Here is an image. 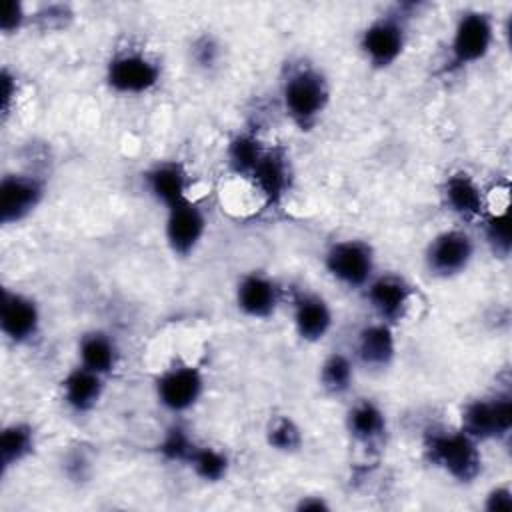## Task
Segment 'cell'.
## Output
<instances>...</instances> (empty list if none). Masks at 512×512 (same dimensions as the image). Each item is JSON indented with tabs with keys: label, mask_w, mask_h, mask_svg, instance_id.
Instances as JSON below:
<instances>
[{
	"label": "cell",
	"mask_w": 512,
	"mask_h": 512,
	"mask_svg": "<svg viewBox=\"0 0 512 512\" xmlns=\"http://www.w3.org/2000/svg\"><path fill=\"white\" fill-rule=\"evenodd\" d=\"M280 102L286 118L302 132L312 130L330 104V82L312 64L290 66L280 84Z\"/></svg>",
	"instance_id": "obj_1"
},
{
	"label": "cell",
	"mask_w": 512,
	"mask_h": 512,
	"mask_svg": "<svg viewBox=\"0 0 512 512\" xmlns=\"http://www.w3.org/2000/svg\"><path fill=\"white\" fill-rule=\"evenodd\" d=\"M424 458L460 484H470L482 474L480 442L462 428L432 426L422 438Z\"/></svg>",
	"instance_id": "obj_2"
},
{
	"label": "cell",
	"mask_w": 512,
	"mask_h": 512,
	"mask_svg": "<svg viewBox=\"0 0 512 512\" xmlns=\"http://www.w3.org/2000/svg\"><path fill=\"white\" fill-rule=\"evenodd\" d=\"M496 42V22L486 10H464L450 36L444 72H458L482 62Z\"/></svg>",
	"instance_id": "obj_3"
},
{
	"label": "cell",
	"mask_w": 512,
	"mask_h": 512,
	"mask_svg": "<svg viewBox=\"0 0 512 512\" xmlns=\"http://www.w3.org/2000/svg\"><path fill=\"white\" fill-rule=\"evenodd\" d=\"M162 80L160 62L144 50L126 48L110 56L104 68L106 86L120 96L150 94Z\"/></svg>",
	"instance_id": "obj_4"
},
{
	"label": "cell",
	"mask_w": 512,
	"mask_h": 512,
	"mask_svg": "<svg viewBox=\"0 0 512 512\" xmlns=\"http://www.w3.org/2000/svg\"><path fill=\"white\" fill-rule=\"evenodd\" d=\"M324 268L328 276L344 288L364 290L378 274L376 252L370 242L362 238L334 240L324 252Z\"/></svg>",
	"instance_id": "obj_5"
},
{
	"label": "cell",
	"mask_w": 512,
	"mask_h": 512,
	"mask_svg": "<svg viewBox=\"0 0 512 512\" xmlns=\"http://www.w3.org/2000/svg\"><path fill=\"white\" fill-rule=\"evenodd\" d=\"M406 42V16H402L400 12H388L376 16L372 22L364 26L358 38V48L370 68L386 70L400 60Z\"/></svg>",
	"instance_id": "obj_6"
},
{
	"label": "cell",
	"mask_w": 512,
	"mask_h": 512,
	"mask_svg": "<svg viewBox=\"0 0 512 512\" xmlns=\"http://www.w3.org/2000/svg\"><path fill=\"white\" fill-rule=\"evenodd\" d=\"M458 428L476 442L508 438L512 430V396L508 392H496L466 402Z\"/></svg>",
	"instance_id": "obj_7"
},
{
	"label": "cell",
	"mask_w": 512,
	"mask_h": 512,
	"mask_svg": "<svg viewBox=\"0 0 512 512\" xmlns=\"http://www.w3.org/2000/svg\"><path fill=\"white\" fill-rule=\"evenodd\" d=\"M204 390V372L186 362H176L154 378L156 400L170 414H184L192 410L200 402Z\"/></svg>",
	"instance_id": "obj_8"
},
{
	"label": "cell",
	"mask_w": 512,
	"mask_h": 512,
	"mask_svg": "<svg viewBox=\"0 0 512 512\" xmlns=\"http://www.w3.org/2000/svg\"><path fill=\"white\" fill-rule=\"evenodd\" d=\"M476 254L474 238L462 228L438 232L424 250V266L434 278H456L468 270Z\"/></svg>",
	"instance_id": "obj_9"
},
{
	"label": "cell",
	"mask_w": 512,
	"mask_h": 512,
	"mask_svg": "<svg viewBox=\"0 0 512 512\" xmlns=\"http://www.w3.org/2000/svg\"><path fill=\"white\" fill-rule=\"evenodd\" d=\"M164 212V240L168 250L178 258H188L196 252V248L206 236V210L194 198L188 196L168 206Z\"/></svg>",
	"instance_id": "obj_10"
},
{
	"label": "cell",
	"mask_w": 512,
	"mask_h": 512,
	"mask_svg": "<svg viewBox=\"0 0 512 512\" xmlns=\"http://www.w3.org/2000/svg\"><path fill=\"white\" fill-rule=\"evenodd\" d=\"M46 198V180L32 172H8L0 180V222L16 226L28 220Z\"/></svg>",
	"instance_id": "obj_11"
},
{
	"label": "cell",
	"mask_w": 512,
	"mask_h": 512,
	"mask_svg": "<svg viewBox=\"0 0 512 512\" xmlns=\"http://www.w3.org/2000/svg\"><path fill=\"white\" fill-rule=\"evenodd\" d=\"M42 330L38 302L20 290L4 288L0 302V332L14 346L32 344Z\"/></svg>",
	"instance_id": "obj_12"
},
{
	"label": "cell",
	"mask_w": 512,
	"mask_h": 512,
	"mask_svg": "<svg viewBox=\"0 0 512 512\" xmlns=\"http://www.w3.org/2000/svg\"><path fill=\"white\" fill-rule=\"evenodd\" d=\"M284 300V288L280 282L264 272L250 270L240 276L234 288V302L240 314L252 320L272 318Z\"/></svg>",
	"instance_id": "obj_13"
},
{
	"label": "cell",
	"mask_w": 512,
	"mask_h": 512,
	"mask_svg": "<svg viewBox=\"0 0 512 512\" xmlns=\"http://www.w3.org/2000/svg\"><path fill=\"white\" fill-rule=\"evenodd\" d=\"M364 296L376 320L396 326L412 304L414 286L400 274L382 272L366 284Z\"/></svg>",
	"instance_id": "obj_14"
},
{
	"label": "cell",
	"mask_w": 512,
	"mask_h": 512,
	"mask_svg": "<svg viewBox=\"0 0 512 512\" xmlns=\"http://www.w3.org/2000/svg\"><path fill=\"white\" fill-rule=\"evenodd\" d=\"M268 208L282 204L292 186V166L282 146H268L248 178Z\"/></svg>",
	"instance_id": "obj_15"
},
{
	"label": "cell",
	"mask_w": 512,
	"mask_h": 512,
	"mask_svg": "<svg viewBox=\"0 0 512 512\" xmlns=\"http://www.w3.org/2000/svg\"><path fill=\"white\" fill-rule=\"evenodd\" d=\"M292 326L300 340L316 344L324 340L334 326V312L330 302L312 290H300L292 296Z\"/></svg>",
	"instance_id": "obj_16"
},
{
	"label": "cell",
	"mask_w": 512,
	"mask_h": 512,
	"mask_svg": "<svg viewBox=\"0 0 512 512\" xmlns=\"http://www.w3.org/2000/svg\"><path fill=\"white\" fill-rule=\"evenodd\" d=\"M398 352L394 326L382 320H374L364 324L356 332L354 340V362L368 370H384L388 368Z\"/></svg>",
	"instance_id": "obj_17"
},
{
	"label": "cell",
	"mask_w": 512,
	"mask_h": 512,
	"mask_svg": "<svg viewBox=\"0 0 512 512\" xmlns=\"http://www.w3.org/2000/svg\"><path fill=\"white\" fill-rule=\"evenodd\" d=\"M148 196L164 210L190 196V174L178 160H158L142 172Z\"/></svg>",
	"instance_id": "obj_18"
},
{
	"label": "cell",
	"mask_w": 512,
	"mask_h": 512,
	"mask_svg": "<svg viewBox=\"0 0 512 512\" xmlns=\"http://www.w3.org/2000/svg\"><path fill=\"white\" fill-rule=\"evenodd\" d=\"M440 194L444 206L460 220L478 222L488 212L486 192L476 182V178L464 170L448 174L442 182Z\"/></svg>",
	"instance_id": "obj_19"
},
{
	"label": "cell",
	"mask_w": 512,
	"mask_h": 512,
	"mask_svg": "<svg viewBox=\"0 0 512 512\" xmlns=\"http://www.w3.org/2000/svg\"><path fill=\"white\" fill-rule=\"evenodd\" d=\"M106 380V376L76 364L60 380L62 402L74 414H88L100 404L106 390Z\"/></svg>",
	"instance_id": "obj_20"
},
{
	"label": "cell",
	"mask_w": 512,
	"mask_h": 512,
	"mask_svg": "<svg viewBox=\"0 0 512 512\" xmlns=\"http://www.w3.org/2000/svg\"><path fill=\"white\" fill-rule=\"evenodd\" d=\"M78 364L98 372L102 376H110L118 370L120 360H122V350L116 342V338L100 328L88 330L78 338Z\"/></svg>",
	"instance_id": "obj_21"
},
{
	"label": "cell",
	"mask_w": 512,
	"mask_h": 512,
	"mask_svg": "<svg viewBox=\"0 0 512 512\" xmlns=\"http://www.w3.org/2000/svg\"><path fill=\"white\" fill-rule=\"evenodd\" d=\"M388 420L382 406L370 398L356 400L346 412V432L350 438L366 448L380 444L386 436Z\"/></svg>",
	"instance_id": "obj_22"
},
{
	"label": "cell",
	"mask_w": 512,
	"mask_h": 512,
	"mask_svg": "<svg viewBox=\"0 0 512 512\" xmlns=\"http://www.w3.org/2000/svg\"><path fill=\"white\" fill-rule=\"evenodd\" d=\"M36 450V430L26 420H12L0 432V468L2 476L26 462Z\"/></svg>",
	"instance_id": "obj_23"
},
{
	"label": "cell",
	"mask_w": 512,
	"mask_h": 512,
	"mask_svg": "<svg viewBox=\"0 0 512 512\" xmlns=\"http://www.w3.org/2000/svg\"><path fill=\"white\" fill-rule=\"evenodd\" d=\"M266 144L260 140V136L252 130H244L238 132L230 138L228 146H226V164L228 170L234 176L240 178H250L252 170L256 168V164L260 162V158L266 152Z\"/></svg>",
	"instance_id": "obj_24"
},
{
	"label": "cell",
	"mask_w": 512,
	"mask_h": 512,
	"mask_svg": "<svg viewBox=\"0 0 512 512\" xmlns=\"http://www.w3.org/2000/svg\"><path fill=\"white\" fill-rule=\"evenodd\" d=\"M354 376H356V362L350 354L346 352H330L318 370V382L320 388L328 394V396H344L352 390L354 384Z\"/></svg>",
	"instance_id": "obj_25"
},
{
	"label": "cell",
	"mask_w": 512,
	"mask_h": 512,
	"mask_svg": "<svg viewBox=\"0 0 512 512\" xmlns=\"http://www.w3.org/2000/svg\"><path fill=\"white\" fill-rule=\"evenodd\" d=\"M186 466L204 482H220L228 476L230 470V458L222 448L208 446V444H196L194 452L190 454Z\"/></svg>",
	"instance_id": "obj_26"
},
{
	"label": "cell",
	"mask_w": 512,
	"mask_h": 512,
	"mask_svg": "<svg viewBox=\"0 0 512 512\" xmlns=\"http://www.w3.org/2000/svg\"><path fill=\"white\" fill-rule=\"evenodd\" d=\"M482 238L486 246L492 250L494 256L506 258L512 248L510 240V214L508 208L504 210H488L480 220Z\"/></svg>",
	"instance_id": "obj_27"
},
{
	"label": "cell",
	"mask_w": 512,
	"mask_h": 512,
	"mask_svg": "<svg viewBox=\"0 0 512 512\" xmlns=\"http://www.w3.org/2000/svg\"><path fill=\"white\" fill-rule=\"evenodd\" d=\"M196 444H198V442H196L194 436L188 432V428H184L182 424L174 422V424H170V426L164 430V434H162V438H160V442H158V452H160V456H162L164 460H168V462L186 464L188 458H190V454L194 452Z\"/></svg>",
	"instance_id": "obj_28"
},
{
	"label": "cell",
	"mask_w": 512,
	"mask_h": 512,
	"mask_svg": "<svg viewBox=\"0 0 512 512\" xmlns=\"http://www.w3.org/2000/svg\"><path fill=\"white\" fill-rule=\"evenodd\" d=\"M266 442L276 452L292 454L302 448L304 436L300 426L290 416H276L266 428Z\"/></svg>",
	"instance_id": "obj_29"
},
{
	"label": "cell",
	"mask_w": 512,
	"mask_h": 512,
	"mask_svg": "<svg viewBox=\"0 0 512 512\" xmlns=\"http://www.w3.org/2000/svg\"><path fill=\"white\" fill-rule=\"evenodd\" d=\"M28 12H26V6L20 2V0H10L8 6H6V12L0 20V28H2V34L4 36H12V34H18L26 22H28Z\"/></svg>",
	"instance_id": "obj_30"
},
{
	"label": "cell",
	"mask_w": 512,
	"mask_h": 512,
	"mask_svg": "<svg viewBox=\"0 0 512 512\" xmlns=\"http://www.w3.org/2000/svg\"><path fill=\"white\" fill-rule=\"evenodd\" d=\"M484 510L488 512H508L512 510V490L506 484L494 486L492 490H488L486 498H484Z\"/></svg>",
	"instance_id": "obj_31"
},
{
	"label": "cell",
	"mask_w": 512,
	"mask_h": 512,
	"mask_svg": "<svg viewBox=\"0 0 512 512\" xmlns=\"http://www.w3.org/2000/svg\"><path fill=\"white\" fill-rule=\"evenodd\" d=\"M0 82H2V118L6 120L12 106H14V100H16V92H18V84H16V74L10 72V68H2V76H0Z\"/></svg>",
	"instance_id": "obj_32"
},
{
	"label": "cell",
	"mask_w": 512,
	"mask_h": 512,
	"mask_svg": "<svg viewBox=\"0 0 512 512\" xmlns=\"http://www.w3.org/2000/svg\"><path fill=\"white\" fill-rule=\"evenodd\" d=\"M218 44L210 38V36H202L196 44H194V60L200 66H214V62L218 60Z\"/></svg>",
	"instance_id": "obj_33"
},
{
	"label": "cell",
	"mask_w": 512,
	"mask_h": 512,
	"mask_svg": "<svg viewBox=\"0 0 512 512\" xmlns=\"http://www.w3.org/2000/svg\"><path fill=\"white\" fill-rule=\"evenodd\" d=\"M296 510H300V512H308V510H312V512H320V510H330V504L324 500V496H302L300 498V502L296 504Z\"/></svg>",
	"instance_id": "obj_34"
}]
</instances>
